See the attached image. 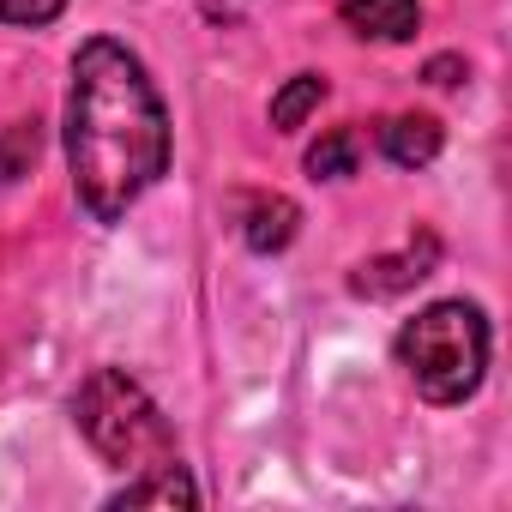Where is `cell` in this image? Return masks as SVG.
I'll use <instances>...</instances> for the list:
<instances>
[{
    "mask_svg": "<svg viewBox=\"0 0 512 512\" xmlns=\"http://www.w3.org/2000/svg\"><path fill=\"white\" fill-rule=\"evenodd\" d=\"M338 13L356 37H374V43H404L416 37L422 25V0H338Z\"/></svg>",
    "mask_w": 512,
    "mask_h": 512,
    "instance_id": "52a82bcc",
    "label": "cell"
},
{
    "mask_svg": "<svg viewBox=\"0 0 512 512\" xmlns=\"http://www.w3.org/2000/svg\"><path fill=\"white\" fill-rule=\"evenodd\" d=\"M320 103H326V79H320V73H296V79L272 97V127H278V133H296Z\"/></svg>",
    "mask_w": 512,
    "mask_h": 512,
    "instance_id": "9c48e42d",
    "label": "cell"
},
{
    "mask_svg": "<svg viewBox=\"0 0 512 512\" xmlns=\"http://www.w3.org/2000/svg\"><path fill=\"white\" fill-rule=\"evenodd\" d=\"M440 145H446V133H440L434 115H386L380 121V151L398 169H428L440 157Z\"/></svg>",
    "mask_w": 512,
    "mask_h": 512,
    "instance_id": "ba28073f",
    "label": "cell"
},
{
    "mask_svg": "<svg viewBox=\"0 0 512 512\" xmlns=\"http://www.w3.org/2000/svg\"><path fill=\"white\" fill-rule=\"evenodd\" d=\"M73 422L91 440V452L109 458L115 470H145V464L175 458L169 416L127 368H91L73 392Z\"/></svg>",
    "mask_w": 512,
    "mask_h": 512,
    "instance_id": "3957f363",
    "label": "cell"
},
{
    "mask_svg": "<svg viewBox=\"0 0 512 512\" xmlns=\"http://www.w3.org/2000/svg\"><path fill=\"white\" fill-rule=\"evenodd\" d=\"M61 13H67V0H0V25H25V31H37Z\"/></svg>",
    "mask_w": 512,
    "mask_h": 512,
    "instance_id": "7c38bea8",
    "label": "cell"
},
{
    "mask_svg": "<svg viewBox=\"0 0 512 512\" xmlns=\"http://www.w3.org/2000/svg\"><path fill=\"white\" fill-rule=\"evenodd\" d=\"M109 506H199V482L181 470V458H163V464L133 470L109 494Z\"/></svg>",
    "mask_w": 512,
    "mask_h": 512,
    "instance_id": "5b68a950",
    "label": "cell"
},
{
    "mask_svg": "<svg viewBox=\"0 0 512 512\" xmlns=\"http://www.w3.org/2000/svg\"><path fill=\"white\" fill-rule=\"evenodd\" d=\"M67 169L97 223H121L169 169V109L145 61L115 37H91L73 55Z\"/></svg>",
    "mask_w": 512,
    "mask_h": 512,
    "instance_id": "6da1fadb",
    "label": "cell"
},
{
    "mask_svg": "<svg viewBox=\"0 0 512 512\" xmlns=\"http://www.w3.org/2000/svg\"><path fill=\"white\" fill-rule=\"evenodd\" d=\"M296 229H302V211H296V199H284V193H253V199L241 205V241H247L253 253H284V247L296 241Z\"/></svg>",
    "mask_w": 512,
    "mask_h": 512,
    "instance_id": "8992f818",
    "label": "cell"
},
{
    "mask_svg": "<svg viewBox=\"0 0 512 512\" xmlns=\"http://www.w3.org/2000/svg\"><path fill=\"white\" fill-rule=\"evenodd\" d=\"M434 260H440V241L422 229V235H410V247H404V253L368 260V266L350 278V290H356V296H374V302H386V296H404L410 284H422V278L434 272Z\"/></svg>",
    "mask_w": 512,
    "mask_h": 512,
    "instance_id": "277c9868",
    "label": "cell"
},
{
    "mask_svg": "<svg viewBox=\"0 0 512 512\" xmlns=\"http://www.w3.org/2000/svg\"><path fill=\"white\" fill-rule=\"evenodd\" d=\"M37 151H43V127H37V121H13V127H0V181L31 175Z\"/></svg>",
    "mask_w": 512,
    "mask_h": 512,
    "instance_id": "30bf717a",
    "label": "cell"
},
{
    "mask_svg": "<svg viewBox=\"0 0 512 512\" xmlns=\"http://www.w3.org/2000/svg\"><path fill=\"white\" fill-rule=\"evenodd\" d=\"M398 368L410 374V386L452 410L464 398H476L482 374H488V320L476 302H428L416 320H404L398 332Z\"/></svg>",
    "mask_w": 512,
    "mask_h": 512,
    "instance_id": "7a4b0ae2",
    "label": "cell"
},
{
    "mask_svg": "<svg viewBox=\"0 0 512 512\" xmlns=\"http://www.w3.org/2000/svg\"><path fill=\"white\" fill-rule=\"evenodd\" d=\"M308 175H314V181H344V175H356V127L326 133V139L308 151Z\"/></svg>",
    "mask_w": 512,
    "mask_h": 512,
    "instance_id": "8fae6325",
    "label": "cell"
},
{
    "mask_svg": "<svg viewBox=\"0 0 512 512\" xmlns=\"http://www.w3.org/2000/svg\"><path fill=\"white\" fill-rule=\"evenodd\" d=\"M458 73H464V61H458V55H440V61H428V79H434V85H458Z\"/></svg>",
    "mask_w": 512,
    "mask_h": 512,
    "instance_id": "4fadbf2b",
    "label": "cell"
}]
</instances>
